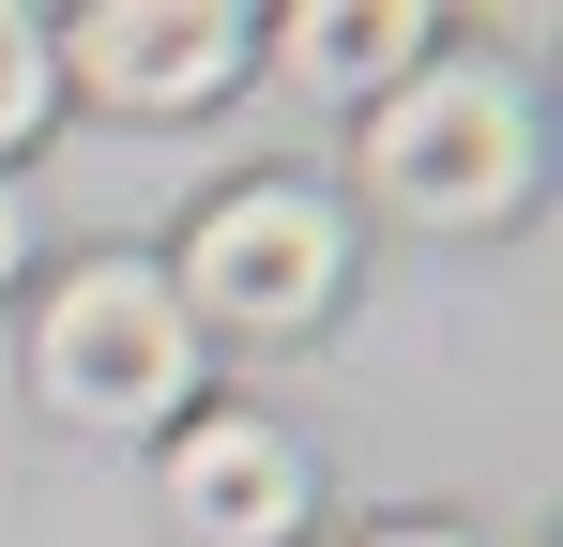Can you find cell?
<instances>
[{"label": "cell", "instance_id": "obj_1", "mask_svg": "<svg viewBox=\"0 0 563 547\" xmlns=\"http://www.w3.org/2000/svg\"><path fill=\"white\" fill-rule=\"evenodd\" d=\"M198 380V320L168 304V274L153 259H92L46 289V320H31V395L62 411V426H168Z\"/></svg>", "mask_w": 563, "mask_h": 547}, {"label": "cell", "instance_id": "obj_2", "mask_svg": "<svg viewBox=\"0 0 563 547\" xmlns=\"http://www.w3.org/2000/svg\"><path fill=\"white\" fill-rule=\"evenodd\" d=\"M366 182L411 228H487L533 182V107L487 77V62H411V77L380 91V122H366Z\"/></svg>", "mask_w": 563, "mask_h": 547}, {"label": "cell", "instance_id": "obj_3", "mask_svg": "<svg viewBox=\"0 0 563 547\" xmlns=\"http://www.w3.org/2000/svg\"><path fill=\"white\" fill-rule=\"evenodd\" d=\"M335 274H351V228H335L305 182H244V198L198 213L168 304H184V320H229V335H305V320L335 304Z\"/></svg>", "mask_w": 563, "mask_h": 547}, {"label": "cell", "instance_id": "obj_4", "mask_svg": "<svg viewBox=\"0 0 563 547\" xmlns=\"http://www.w3.org/2000/svg\"><path fill=\"white\" fill-rule=\"evenodd\" d=\"M229 77H244V15L229 0H107V15H77V91L137 107V122L213 107Z\"/></svg>", "mask_w": 563, "mask_h": 547}, {"label": "cell", "instance_id": "obj_5", "mask_svg": "<svg viewBox=\"0 0 563 547\" xmlns=\"http://www.w3.org/2000/svg\"><path fill=\"white\" fill-rule=\"evenodd\" d=\"M168 517L198 547H289L305 533V456L260 411H198L184 442H168Z\"/></svg>", "mask_w": 563, "mask_h": 547}, {"label": "cell", "instance_id": "obj_6", "mask_svg": "<svg viewBox=\"0 0 563 547\" xmlns=\"http://www.w3.org/2000/svg\"><path fill=\"white\" fill-rule=\"evenodd\" d=\"M275 62L289 77H411V62H427V15H411V0H335V15L305 0L275 31Z\"/></svg>", "mask_w": 563, "mask_h": 547}, {"label": "cell", "instance_id": "obj_7", "mask_svg": "<svg viewBox=\"0 0 563 547\" xmlns=\"http://www.w3.org/2000/svg\"><path fill=\"white\" fill-rule=\"evenodd\" d=\"M46 91H62V46H46V31H31V15L0 0V153H15V137L46 122Z\"/></svg>", "mask_w": 563, "mask_h": 547}, {"label": "cell", "instance_id": "obj_8", "mask_svg": "<svg viewBox=\"0 0 563 547\" xmlns=\"http://www.w3.org/2000/svg\"><path fill=\"white\" fill-rule=\"evenodd\" d=\"M15 244H31V228H15V198H0V274H15Z\"/></svg>", "mask_w": 563, "mask_h": 547}, {"label": "cell", "instance_id": "obj_9", "mask_svg": "<svg viewBox=\"0 0 563 547\" xmlns=\"http://www.w3.org/2000/svg\"><path fill=\"white\" fill-rule=\"evenodd\" d=\"M366 547H457V533H366Z\"/></svg>", "mask_w": 563, "mask_h": 547}]
</instances>
